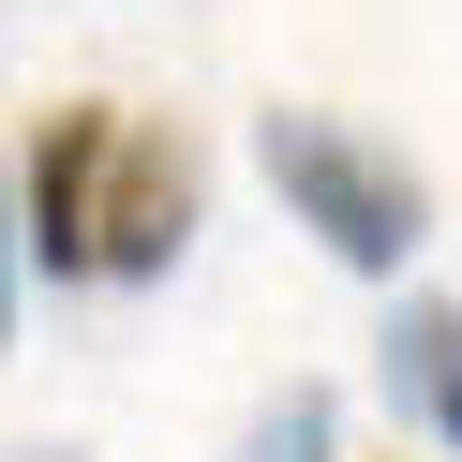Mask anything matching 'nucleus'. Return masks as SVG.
Instances as JSON below:
<instances>
[{
  "label": "nucleus",
  "instance_id": "nucleus-5",
  "mask_svg": "<svg viewBox=\"0 0 462 462\" xmlns=\"http://www.w3.org/2000/svg\"><path fill=\"white\" fill-rule=\"evenodd\" d=\"M239 462H328V388H283L269 418H254V448Z\"/></svg>",
  "mask_w": 462,
  "mask_h": 462
},
{
  "label": "nucleus",
  "instance_id": "nucleus-1",
  "mask_svg": "<svg viewBox=\"0 0 462 462\" xmlns=\"http://www.w3.org/2000/svg\"><path fill=\"white\" fill-rule=\"evenodd\" d=\"M254 164H269L283 224H313V254H328V269H358V283H402V269H418V239H432V180L388 150V134L328 120V105H269V120H254Z\"/></svg>",
  "mask_w": 462,
  "mask_h": 462
},
{
  "label": "nucleus",
  "instance_id": "nucleus-4",
  "mask_svg": "<svg viewBox=\"0 0 462 462\" xmlns=\"http://www.w3.org/2000/svg\"><path fill=\"white\" fill-rule=\"evenodd\" d=\"M373 358H388V402H402V432H432V448L462 462V299H402Z\"/></svg>",
  "mask_w": 462,
  "mask_h": 462
},
{
  "label": "nucleus",
  "instance_id": "nucleus-3",
  "mask_svg": "<svg viewBox=\"0 0 462 462\" xmlns=\"http://www.w3.org/2000/svg\"><path fill=\"white\" fill-rule=\"evenodd\" d=\"M194 134H134L120 120V150H105V224H90V283H164L194 254Z\"/></svg>",
  "mask_w": 462,
  "mask_h": 462
},
{
  "label": "nucleus",
  "instance_id": "nucleus-6",
  "mask_svg": "<svg viewBox=\"0 0 462 462\" xmlns=\"http://www.w3.org/2000/svg\"><path fill=\"white\" fill-rule=\"evenodd\" d=\"M0 343H15V180H0Z\"/></svg>",
  "mask_w": 462,
  "mask_h": 462
},
{
  "label": "nucleus",
  "instance_id": "nucleus-2",
  "mask_svg": "<svg viewBox=\"0 0 462 462\" xmlns=\"http://www.w3.org/2000/svg\"><path fill=\"white\" fill-rule=\"evenodd\" d=\"M105 150H120V105H45V134L15 150V254H31L45 283H90Z\"/></svg>",
  "mask_w": 462,
  "mask_h": 462
}]
</instances>
